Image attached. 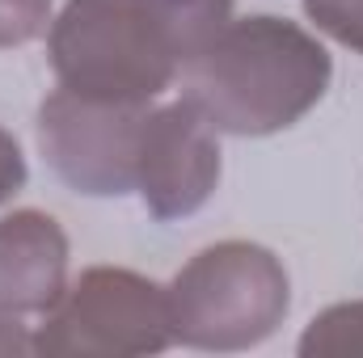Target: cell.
I'll return each instance as SVG.
<instances>
[{
    "mask_svg": "<svg viewBox=\"0 0 363 358\" xmlns=\"http://www.w3.org/2000/svg\"><path fill=\"white\" fill-rule=\"evenodd\" d=\"M334 81V59L304 25L254 13L233 17L182 68V97L220 131L262 139L296 127Z\"/></svg>",
    "mask_w": 363,
    "mask_h": 358,
    "instance_id": "cell-1",
    "label": "cell"
},
{
    "mask_svg": "<svg viewBox=\"0 0 363 358\" xmlns=\"http://www.w3.org/2000/svg\"><path fill=\"white\" fill-rule=\"evenodd\" d=\"M60 89L152 105L182 76L178 42L152 0H68L47 30Z\"/></svg>",
    "mask_w": 363,
    "mask_h": 358,
    "instance_id": "cell-2",
    "label": "cell"
},
{
    "mask_svg": "<svg viewBox=\"0 0 363 358\" xmlns=\"http://www.w3.org/2000/svg\"><path fill=\"white\" fill-rule=\"evenodd\" d=\"M174 346L237 354L254 350L287 321L291 282L267 245L220 241L199 249L165 287Z\"/></svg>",
    "mask_w": 363,
    "mask_h": 358,
    "instance_id": "cell-3",
    "label": "cell"
},
{
    "mask_svg": "<svg viewBox=\"0 0 363 358\" xmlns=\"http://www.w3.org/2000/svg\"><path fill=\"white\" fill-rule=\"evenodd\" d=\"M174 346L169 295L123 266H93L34 329L43 358H144Z\"/></svg>",
    "mask_w": 363,
    "mask_h": 358,
    "instance_id": "cell-4",
    "label": "cell"
},
{
    "mask_svg": "<svg viewBox=\"0 0 363 358\" xmlns=\"http://www.w3.org/2000/svg\"><path fill=\"white\" fill-rule=\"evenodd\" d=\"M144 114L148 105L97 101L72 89H55L38 105V148L77 194L118 198L135 190Z\"/></svg>",
    "mask_w": 363,
    "mask_h": 358,
    "instance_id": "cell-5",
    "label": "cell"
},
{
    "mask_svg": "<svg viewBox=\"0 0 363 358\" xmlns=\"http://www.w3.org/2000/svg\"><path fill=\"white\" fill-rule=\"evenodd\" d=\"M220 185V131L182 97L144 114L135 190L152 219L194 215Z\"/></svg>",
    "mask_w": 363,
    "mask_h": 358,
    "instance_id": "cell-6",
    "label": "cell"
},
{
    "mask_svg": "<svg viewBox=\"0 0 363 358\" xmlns=\"http://www.w3.org/2000/svg\"><path fill=\"white\" fill-rule=\"evenodd\" d=\"M68 291V236L55 215L21 207L0 215V308L47 316Z\"/></svg>",
    "mask_w": 363,
    "mask_h": 358,
    "instance_id": "cell-7",
    "label": "cell"
},
{
    "mask_svg": "<svg viewBox=\"0 0 363 358\" xmlns=\"http://www.w3.org/2000/svg\"><path fill=\"white\" fill-rule=\"evenodd\" d=\"M152 4L178 42L182 68L199 59L216 42V34L233 21V0H152Z\"/></svg>",
    "mask_w": 363,
    "mask_h": 358,
    "instance_id": "cell-8",
    "label": "cell"
},
{
    "mask_svg": "<svg viewBox=\"0 0 363 358\" xmlns=\"http://www.w3.org/2000/svg\"><path fill=\"white\" fill-rule=\"evenodd\" d=\"M300 358H363V299L334 304L300 333Z\"/></svg>",
    "mask_w": 363,
    "mask_h": 358,
    "instance_id": "cell-9",
    "label": "cell"
},
{
    "mask_svg": "<svg viewBox=\"0 0 363 358\" xmlns=\"http://www.w3.org/2000/svg\"><path fill=\"white\" fill-rule=\"evenodd\" d=\"M304 13L325 38L363 55V0H304Z\"/></svg>",
    "mask_w": 363,
    "mask_h": 358,
    "instance_id": "cell-10",
    "label": "cell"
},
{
    "mask_svg": "<svg viewBox=\"0 0 363 358\" xmlns=\"http://www.w3.org/2000/svg\"><path fill=\"white\" fill-rule=\"evenodd\" d=\"M51 30V0H0V51L26 47Z\"/></svg>",
    "mask_w": 363,
    "mask_h": 358,
    "instance_id": "cell-11",
    "label": "cell"
},
{
    "mask_svg": "<svg viewBox=\"0 0 363 358\" xmlns=\"http://www.w3.org/2000/svg\"><path fill=\"white\" fill-rule=\"evenodd\" d=\"M26 178H30V169H26L21 144L13 139V131L0 127V207H4L17 190H26Z\"/></svg>",
    "mask_w": 363,
    "mask_h": 358,
    "instance_id": "cell-12",
    "label": "cell"
},
{
    "mask_svg": "<svg viewBox=\"0 0 363 358\" xmlns=\"http://www.w3.org/2000/svg\"><path fill=\"white\" fill-rule=\"evenodd\" d=\"M0 354H34V333L9 308H0Z\"/></svg>",
    "mask_w": 363,
    "mask_h": 358,
    "instance_id": "cell-13",
    "label": "cell"
}]
</instances>
